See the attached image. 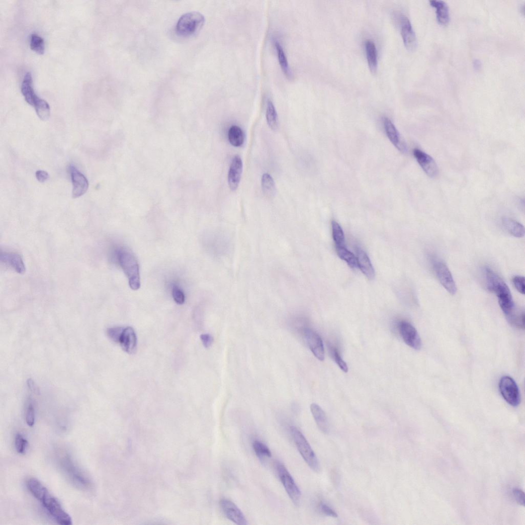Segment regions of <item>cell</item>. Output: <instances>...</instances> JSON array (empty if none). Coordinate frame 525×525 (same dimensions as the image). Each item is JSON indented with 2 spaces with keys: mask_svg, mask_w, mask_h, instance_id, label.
Masks as SVG:
<instances>
[{
  "mask_svg": "<svg viewBox=\"0 0 525 525\" xmlns=\"http://www.w3.org/2000/svg\"><path fill=\"white\" fill-rule=\"evenodd\" d=\"M487 288L497 296L498 304L509 318L515 311V306L509 288L503 280L489 268L485 270Z\"/></svg>",
  "mask_w": 525,
  "mask_h": 525,
  "instance_id": "6da1fadb",
  "label": "cell"
},
{
  "mask_svg": "<svg viewBox=\"0 0 525 525\" xmlns=\"http://www.w3.org/2000/svg\"><path fill=\"white\" fill-rule=\"evenodd\" d=\"M59 463L64 474L75 487L84 490L92 488L93 484L91 479L74 462L69 454H63L59 458Z\"/></svg>",
  "mask_w": 525,
  "mask_h": 525,
  "instance_id": "7a4b0ae2",
  "label": "cell"
},
{
  "mask_svg": "<svg viewBox=\"0 0 525 525\" xmlns=\"http://www.w3.org/2000/svg\"><path fill=\"white\" fill-rule=\"evenodd\" d=\"M118 261L127 276L130 287L137 291L141 287L139 266L135 255L125 248L116 251Z\"/></svg>",
  "mask_w": 525,
  "mask_h": 525,
  "instance_id": "3957f363",
  "label": "cell"
},
{
  "mask_svg": "<svg viewBox=\"0 0 525 525\" xmlns=\"http://www.w3.org/2000/svg\"><path fill=\"white\" fill-rule=\"evenodd\" d=\"M205 22L204 16L201 13L192 12L182 15L176 26L177 34L182 37H190L202 29Z\"/></svg>",
  "mask_w": 525,
  "mask_h": 525,
  "instance_id": "277c9868",
  "label": "cell"
},
{
  "mask_svg": "<svg viewBox=\"0 0 525 525\" xmlns=\"http://www.w3.org/2000/svg\"><path fill=\"white\" fill-rule=\"evenodd\" d=\"M291 431L297 449L305 462L312 470L319 472V461L305 436L296 427L292 426Z\"/></svg>",
  "mask_w": 525,
  "mask_h": 525,
  "instance_id": "5b68a950",
  "label": "cell"
},
{
  "mask_svg": "<svg viewBox=\"0 0 525 525\" xmlns=\"http://www.w3.org/2000/svg\"><path fill=\"white\" fill-rule=\"evenodd\" d=\"M54 520L61 525H71L72 519L62 508L57 498L47 492L40 501Z\"/></svg>",
  "mask_w": 525,
  "mask_h": 525,
  "instance_id": "8992f818",
  "label": "cell"
},
{
  "mask_svg": "<svg viewBox=\"0 0 525 525\" xmlns=\"http://www.w3.org/2000/svg\"><path fill=\"white\" fill-rule=\"evenodd\" d=\"M276 469L279 478L289 497L295 505H299L301 499V492L286 466L278 461Z\"/></svg>",
  "mask_w": 525,
  "mask_h": 525,
  "instance_id": "52a82bcc",
  "label": "cell"
},
{
  "mask_svg": "<svg viewBox=\"0 0 525 525\" xmlns=\"http://www.w3.org/2000/svg\"><path fill=\"white\" fill-rule=\"evenodd\" d=\"M499 389L502 397L509 405L513 407L519 405L520 392L513 379L508 376L503 377L499 382Z\"/></svg>",
  "mask_w": 525,
  "mask_h": 525,
  "instance_id": "ba28073f",
  "label": "cell"
},
{
  "mask_svg": "<svg viewBox=\"0 0 525 525\" xmlns=\"http://www.w3.org/2000/svg\"><path fill=\"white\" fill-rule=\"evenodd\" d=\"M432 265L433 270L442 285L450 294L455 295L457 292V287L449 268L443 262L438 260L433 259Z\"/></svg>",
  "mask_w": 525,
  "mask_h": 525,
  "instance_id": "9c48e42d",
  "label": "cell"
},
{
  "mask_svg": "<svg viewBox=\"0 0 525 525\" xmlns=\"http://www.w3.org/2000/svg\"><path fill=\"white\" fill-rule=\"evenodd\" d=\"M398 328L404 342L408 346L417 351L421 348V339L416 329L410 323L401 321L399 322Z\"/></svg>",
  "mask_w": 525,
  "mask_h": 525,
  "instance_id": "30bf717a",
  "label": "cell"
},
{
  "mask_svg": "<svg viewBox=\"0 0 525 525\" xmlns=\"http://www.w3.org/2000/svg\"><path fill=\"white\" fill-rule=\"evenodd\" d=\"M303 333L307 344L313 355L319 360L323 361L325 360V349L320 335L308 328L304 329Z\"/></svg>",
  "mask_w": 525,
  "mask_h": 525,
  "instance_id": "8fae6325",
  "label": "cell"
},
{
  "mask_svg": "<svg viewBox=\"0 0 525 525\" xmlns=\"http://www.w3.org/2000/svg\"><path fill=\"white\" fill-rule=\"evenodd\" d=\"M398 20L404 44L408 50L413 51L417 46V39L412 24L404 15H399Z\"/></svg>",
  "mask_w": 525,
  "mask_h": 525,
  "instance_id": "7c38bea8",
  "label": "cell"
},
{
  "mask_svg": "<svg viewBox=\"0 0 525 525\" xmlns=\"http://www.w3.org/2000/svg\"><path fill=\"white\" fill-rule=\"evenodd\" d=\"M220 507L225 516L230 520L237 524L246 525L248 524L245 516L239 509L231 501L223 498L220 502Z\"/></svg>",
  "mask_w": 525,
  "mask_h": 525,
  "instance_id": "4fadbf2b",
  "label": "cell"
},
{
  "mask_svg": "<svg viewBox=\"0 0 525 525\" xmlns=\"http://www.w3.org/2000/svg\"><path fill=\"white\" fill-rule=\"evenodd\" d=\"M70 171L73 186L72 198H79L88 191L89 187V181L85 176L74 166H70Z\"/></svg>",
  "mask_w": 525,
  "mask_h": 525,
  "instance_id": "5bb4252c",
  "label": "cell"
},
{
  "mask_svg": "<svg viewBox=\"0 0 525 525\" xmlns=\"http://www.w3.org/2000/svg\"><path fill=\"white\" fill-rule=\"evenodd\" d=\"M413 155L418 164L427 176L432 178L437 176L438 167L431 156L418 149H414Z\"/></svg>",
  "mask_w": 525,
  "mask_h": 525,
  "instance_id": "9a60e30c",
  "label": "cell"
},
{
  "mask_svg": "<svg viewBox=\"0 0 525 525\" xmlns=\"http://www.w3.org/2000/svg\"><path fill=\"white\" fill-rule=\"evenodd\" d=\"M243 163L239 155H235L231 162L228 176L229 188L232 191L237 190L241 181Z\"/></svg>",
  "mask_w": 525,
  "mask_h": 525,
  "instance_id": "2e32d148",
  "label": "cell"
},
{
  "mask_svg": "<svg viewBox=\"0 0 525 525\" xmlns=\"http://www.w3.org/2000/svg\"><path fill=\"white\" fill-rule=\"evenodd\" d=\"M383 123L385 133L390 142L400 151L403 153H407L408 151L407 145L402 140L400 133L395 125L389 118L386 117L384 118Z\"/></svg>",
  "mask_w": 525,
  "mask_h": 525,
  "instance_id": "e0dca14e",
  "label": "cell"
},
{
  "mask_svg": "<svg viewBox=\"0 0 525 525\" xmlns=\"http://www.w3.org/2000/svg\"><path fill=\"white\" fill-rule=\"evenodd\" d=\"M356 253L358 268L367 278L373 280L375 272L368 255L360 247H356Z\"/></svg>",
  "mask_w": 525,
  "mask_h": 525,
  "instance_id": "ac0fdd59",
  "label": "cell"
},
{
  "mask_svg": "<svg viewBox=\"0 0 525 525\" xmlns=\"http://www.w3.org/2000/svg\"><path fill=\"white\" fill-rule=\"evenodd\" d=\"M137 336L134 329L128 327L124 328L119 343L123 349L129 354H134L137 348Z\"/></svg>",
  "mask_w": 525,
  "mask_h": 525,
  "instance_id": "d6986e66",
  "label": "cell"
},
{
  "mask_svg": "<svg viewBox=\"0 0 525 525\" xmlns=\"http://www.w3.org/2000/svg\"><path fill=\"white\" fill-rule=\"evenodd\" d=\"M1 260L19 274H24L25 267L21 255L17 253L2 252Z\"/></svg>",
  "mask_w": 525,
  "mask_h": 525,
  "instance_id": "ffe728a7",
  "label": "cell"
},
{
  "mask_svg": "<svg viewBox=\"0 0 525 525\" xmlns=\"http://www.w3.org/2000/svg\"><path fill=\"white\" fill-rule=\"evenodd\" d=\"M21 93L26 102L33 106L37 96L33 86V78L30 72L26 73L24 77L21 85Z\"/></svg>",
  "mask_w": 525,
  "mask_h": 525,
  "instance_id": "44dd1931",
  "label": "cell"
},
{
  "mask_svg": "<svg viewBox=\"0 0 525 525\" xmlns=\"http://www.w3.org/2000/svg\"><path fill=\"white\" fill-rule=\"evenodd\" d=\"M310 410L320 430L324 433H328L329 431L328 422L325 413L322 408L317 404L312 403L310 405Z\"/></svg>",
  "mask_w": 525,
  "mask_h": 525,
  "instance_id": "7402d4cb",
  "label": "cell"
},
{
  "mask_svg": "<svg viewBox=\"0 0 525 525\" xmlns=\"http://www.w3.org/2000/svg\"><path fill=\"white\" fill-rule=\"evenodd\" d=\"M430 5L435 8L438 22L442 24H447L450 21V10L447 4L442 0H430Z\"/></svg>",
  "mask_w": 525,
  "mask_h": 525,
  "instance_id": "603a6c76",
  "label": "cell"
},
{
  "mask_svg": "<svg viewBox=\"0 0 525 525\" xmlns=\"http://www.w3.org/2000/svg\"><path fill=\"white\" fill-rule=\"evenodd\" d=\"M365 45L370 69L371 72L375 74L378 69V54L376 45L372 41L368 40L365 42Z\"/></svg>",
  "mask_w": 525,
  "mask_h": 525,
  "instance_id": "cb8c5ba5",
  "label": "cell"
},
{
  "mask_svg": "<svg viewBox=\"0 0 525 525\" xmlns=\"http://www.w3.org/2000/svg\"><path fill=\"white\" fill-rule=\"evenodd\" d=\"M275 45L279 63L283 72L288 79H292L294 77L293 73L289 65L284 48L277 40L275 41Z\"/></svg>",
  "mask_w": 525,
  "mask_h": 525,
  "instance_id": "d4e9b609",
  "label": "cell"
},
{
  "mask_svg": "<svg viewBox=\"0 0 525 525\" xmlns=\"http://www.w3.org/2000/svg\"><path fill=\"white\" fill-rule=\"evenodd\" d=\"M26 486L32 494L39 501L49 492L47 488L40 481L34 478H30L26 480Z\"/></svg>",
  "mask_w": 525,
  "mask_h": 525,
  "instance_id": "484cf974",
  "label": "cell"
},
{
  "mask_svg": "<svg viewBox=\"0 0 525 525\" xmlns=\"http://www.w3.org/2000/svg\"><path fill=\"white\" fill-rule=\"evenodd\" d=\"M502 223L505 229L514 237L522 238L523 237L524 228L523 226L519 222L513 219L505 218L503 219Z\"/></svg>",
  "mask_w": 525,
  "mask_h": 525,
  "instance_id": "4316f807",
  "label": "cell"
},
{
  "mask_svg": "<svg viewBox=\"0 0 525 525\" xmlns=\"http://www.w3.org/2000/svg\"><path fill=\"white\" fill-rule=\"evenodd\" d=\"M228 139L234 147H240L244 144L245 136L242 129L236 125L232 126L228 131Z\"/></svg>",
  "mask_w": 525,
  "mask_h": 525,
  "instance_id": "83f0119b",
  "label": "cell"
},
{
  "mask_svg": "<svg viewBox=\"0 0 525 525\" xmlns=\"http://www.w3.org/2000/svg\"><path fill=\"white\" fill-rule=\"evenodd\" d=\"M33 107L41 120L46 121L49 119L50 116V108L49 105L45 100L37 96L35 100Z\"/></svg>",
  "mask_w": 525,
  "mask_h": 525,
  "instance_id": "f1b7e54d",
  "label": "cell"
},
{
  "mask_svg": "<svg viewBox=\"0 0 525 525\" xmlns=\"http://www.w3.org/2000/svg\"><path fill=\"white\" fill-rule=\"evenodd\" d=\"M261 184L262 192L267 197L272 198L275 195L276 192L275 183L270 174L266 173L262 176Z\"/></svg>",
  "mask_w": 525,
  "mask_h": 525,
  "instance_id": "f546056e",
  "label": "cell"
},
{
  "mask_svg": "<svg viewBox=\"0 0 525 525\" xmlns=\"http://www.w3.org/2000/svg\"><path fill=\"white\" fill-rule=\"evenodd\" d=\"M338 256L344 260L348 266L352 269L358 268L356 256L348 250L346 246L335 247Z\"/></svg>",
  "mask_w": 525,
  "mask_h": 525,
  "instance_id": "4dcf8cb0",
  "label": "cell"
},
{
  "mask_svg": "<svg viewBox=\"0 0 525 525\" xmlns=\"http://www.w3.org/2000/svg\"><path fill=\"white\" fill-rule=\"evenodd\" d=\"M267 120L270 127L273 130H276L279 126L278 114L272 100H268L266 113Z\"/></svg>",
  "mask_w": 525,
  "mask_h": 525,
  "instance_id": "1f68e13d",
  "label": "cell"
},
{
  "mask_svg": "<svg viewBox=\"0 0 525 525\" xmlns=\"http://www.w3.org/2000/svg\"><path fill=\"white\" fill-rule=\"evenodd\" d=\"M332 237L335 247L345 246V237L344 231L339 224L335 221L331 222Z\"/></svg>",
  "mask_w": 525,
  "mask_h": 525,
  "instance_id": "d6a6232c",
  "label": "cell"
},
{
  "mask_svg": "<svg viewBox=\"0 0 525 525\" xmlns=\"http://www.w3.org/2000/svg\"><path fill=\"white\" fill-rule=\"evenodd\" d=\"M252 447L255 455L261 461L264 462L266 458L272 457V452L265 443L255 440L253 442Z\"/></svg>",
  "mask_w": 525,
  "mask_h": 525,
  "instance_id": "836d02e7",
  "label": "cell"
},
{
  "mask_svg": "<svg viewBox=\"0 0 525 525\" xmlns=\"http://www.w3.org/2000/svg\"><path fill=\"white\" fill-rule=\"evenodd\" d=\"M31 48L39 55H43L45 51V43L43 39L39 35L34 34L31 36Z\"/></svg>",
  "mask_w": 525,
  "mask_h": 525,
  "instance_id": "e575fe53",
  "label": "cell"
},
{
  "mask_svg": "<svg viewBox=\"0 0 525 525\" xmlns=\"http://www.w3.org/2000/svg\"><path fill=\"white\" fill-rule=\"evenodd\" d=\"M329 348L332 358L340 370L346 373H347L348 372V367L347 364L343 360L342 357H341L337 349L333 346H330Z\"/></svg>",
  "mask_w": 525,
  "mask_h": 525,
  "instance_id": "d590c367",
  "label": "cell"
},
{
  "mask_svg": "<svg viewBox=\"0 0 525 525\" xmlns=\"http://www.w3.org/2000/svg\"><path fill=\"white\" fill-rule=\"evenodd\" d=\"M28 442L20 433L16 435L15 438V447L17 452L20 454H24L27 449Z\"/></svg>",
  "mask_w": 525,
  "mask_h": 525,
  "instance_id": "8d00e7d4",
  "label": "cell"
},
{
  "mask_svg": "<svg viewBox=\"0 0 525 525\" xmlns=\"http://www.w3.org/2000/svg\"><path fill=\"white\" fill-rule=\"evenodd\" d=\"M26 422L30 427H33L35 423V412L33 404H29L26 411Z\"/></svg>",
  "mask_w": 525,
  "mask_h": 525,
  "instance_id": "74e56055",
  "label": "cell"
},
{
  "mask_svg": "<svg viewBox=\"0 0 525 525\" xmlns=\"http://www.w3.org/2000/svg\"><path fill=\"white\" fill-rule=\"evenodd\" d=\"M124 328L117 327L111 328L108 329L107 334L108 336L113 342L119 343L120 339L122 333Z\"/></svg>",
  "mask_w": 525,
  "mask_h": 525,
  "instance_id": "f35d334b",
  "label": "cell"
},
{
  "mask_svg": "<svg viewBox=\"0 0 525 525\" xmlns=\"http://www.w3.org/2000/svg\"><path fill=\"white\" fill-rule=\"evenodd\" d=\"M172 296L174 301L178 304H183L185 302V295L179 287L176 285L172 288Z\"/></svg>",
  "mask_w": 525,
  "mask_h": 525,
  "instance_id": "ab89813d",
  "label": "cell"
},
{
  "mask_svg": "<svg viewBox=\"0 0 525 525\" xmlns=\"http://www.w3.org/2000/svg\"><path fill=\"white\" fill-rule=\"evenodd\" d=\"M512 282L516 290L520 294L524 295V278L521 276H515L513 278Z\"/></svg>",
  "mask_w": 525,
  "mask_h": 525,
  "instance_id": "60d3db41",
  "label": "cell"
},
{
  "mask_svg": "<svg viewBox=\"0 0 525 525\" xmlns=\"http://www.w3.org/2000/svg\"><path fill=\"white\" fill-rule=\"evenodd\" d=\"M202 343L205 348H209L212 346L214 342V338L212 335L208 333L202 334L200 336Z\"/></svg>",
  "mask_w": 525,
  "mask_h": 525,
  "instance_id": "b9f144b4",
  "label": "cell"
},
{
  "mask_svg": "<svg viewBox=\"0 0 525 525\" xmlns=\"http://www.w3.org/2000/svg\"><path fill=\"white\" fill-rule=\"evenodd\" d=\"M320 508L321 511L325 515L331 516L332 517H337V514L336 512L334 511L329 506L324 503H321L320 505Z\"/></svg>",
  "mask_w": 525,
  "mask_h": 525,
  "instance_id": "7bdbcfd3",
  "label": "cell"
},
{
  "mask_svg": "<svg viewBox=\"0 0 525 525\" xmlns=\"http://www.w3.org/2000/svg\"><path fill=\"white\" fill-rule=\"evenodd\" d=\"M515 499L516 501L521 505H524V493L523 492L518 489H515L513 491Z\"/></svg>",
  "mask_w": 525,
  "mask_h": 525,
  "instance_id": "ee69618b",
  "label": "cell"
},
{
  "mask_svg": "<svg viewBox=\"0 0 525 525\" xmlns=\"http://www.w3.org/2000/svg\"><path fill=\"white\" fill-rule=\"evenodd\" d=\"M36 176L38 181L41 183L46 181L49 178L48 173L44 170H38L36 173Z\"/></svg>",
  "mask_w": 525,
  "mask_h": 525,
  "instance_id": "f6af8a7d",
  "label": "cell"
},
{
  "mask_svg": "<svg viewBox=\"0 0 525 525\" xmlns=\"http://www.w3.org/2000/svg\"><path fill=\"white\" fill-rule=\"evenodd\" d=\"M28 385L29 387L30 388V389L32 391H33L34 392H35L36 393L39 392V390L38 389V388L36 387V385H35V384L34 383V381L32 380H31V379H29L28 380Z\"/></svg>",
  "mask_w": 525,
  "mask_h": 525,
  "instance_id": "bcb514c9",
  "label": "cell"
},
{
  "mask_svg": "<svg viewBox=\"0 0 525 525\" xmlns=\"http://www.w3.org/2000/svg\"><path fill=\"white\" fill-rule=\"evenodd\" d=\"M482 66V62L479 59H475L474 61V67L476 70H480Z\"/></svg>",
  "mask_w": 525,
  "mask_h": 525,
  "instance_id": "7dc6e473",
  "label": "cell"
}]
</instances>
